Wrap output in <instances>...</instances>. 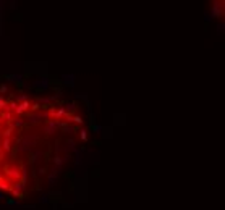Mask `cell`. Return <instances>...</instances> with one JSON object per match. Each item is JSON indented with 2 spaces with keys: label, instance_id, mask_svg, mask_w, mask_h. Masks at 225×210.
<instances>
[{
  "label": "cell",
  "instance_id": "obj_1",
  "mask_svg": "<svg viewBox=\"0 0 225 210\" xmlns=\"http://www.w3.org/2000/svg\"><path fill=\"white\" fill-rule=\"evenodd\" d=\"M86 139L73 102L7 90L0 94V192L15 197L50 184Z\"/></svg>",
  "mask_w": 225,
  "mask_h": 210
},
{
  "label": "cell",
  "instance_id": "obj_2",
  "mask_svg": "<svg viewBox=\"0 0 225 210\" xmlns=\"http://www.w3.org/2000/svg\"><path fill=\"white\" fill-rule=\"evenodd\" d=\"M212 2V11L220 24L225 28V0H210Z\"/></svg>",
  "mask_w": 225,
  "mask_h": 210
}]
</instances>
